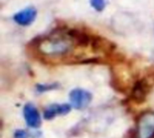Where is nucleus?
<instances>
[{"label": "nucleus", "instance_id": "f257e3e1", "mask_svg": "<svg viewBox=\"0 0 154 138\" xmlns=\"http://www.w3.org/2000/svg\"><path fill=\"white\" fill-rule=\"evenodd\" d=\"M76 42L69 30H57L37 42L36 49L45 57L67 56L75 47Z\"/></svg>", "mask_w": 154, "mask_h": 138}, {"label": "nucleus", "instance_id": "f03ea898", "mask_svg": "<svg viewBox=\"0 0 154 138\" xmlns=\"http://www.w3.org/2000/svg\"><path fill=\"white\" fill-rule=\"evenodd\" d=\"M135 138H154V112L148 111L140 116L137 121Z\"/></svg>", "mask_w": 154, "mask_h": 138}, {"label": "nucleus", "instance_id": "7ed1b4c3", "mask_svg": "<svg viewBox=\"0 0 154 138\" xmlns=\"http://www.w3.org/2000/svg\"><path fill=\"white\" fill-rule=\"evenodd\" d=\"M69 99L73 108H75L76 109H83L89 105L92 100V96L87 90L76 89L70 92Z\"/></svg>", "mask_w": 154, "mask_h": 138}, {"label": "nucleus", "instance_id": "20e7f679", "mask_svg": "<svg viewBox=\"0 0 154 138\" xmlns=\"http://www.w3.org/2000/svg\"><path fill=\"white\" fill-rule=\"evenodd\" d=\"M37 15V10L33 6L26 7L14 15V21L21 26H28L33 23Z\"/></svg>", "mask_w": 154, "mask_h": 138}, {"label": "nucleus", "instance_id": "39448f33", "mask_svg": "<svg viewBox=\"0 0 154 138\" xmlns=\"http://www.w3.org/2000/svg\"><path fill=\"white\" fill-rule=\"evenodd\" d=\"M23 117L28 127L37 128L41 126V116L37 108L31 103H28L23 108Z\"/></svg>", "mask_w": 154, "mask_h": 138}, {"label": "nucleus", "instance_id": "423d86ee", "mask_svg": "<svg viewBox=\"0 0 154 138\" xmlns=\"http://www.w3.org/2000/svg\"><path fill=\"white\" fill-rule=\"evenodd\" d=\"M150 84L146 80H141L136 81L132 90V99L137 103L143 102L150 92Z\"/></svg>", "mask_w": 154, "mask_h": 138}, {"label": "nucleus", "instance_id": "0eeeda50", "mask_svg": "<svg viewBox=\"0 0 154 138\" xmlns=\"http://www.w3.org/2000/svg\"><path fill=\"white\" fill-rule=\"evenodd\" d=\"M70 109L71 107L68 104H52L45 108L43 116L45 119H52L57 116L68 114Z\"/></svg>", "mask_w": 154, "mask_h": 138}, {"label": "nucleus", "instance_id": "6e6552de", "mask_svg": "<svg viewBox=\"0 0 154 138\" xmlns=\"http://www.w3.org/2000/svg\"><path fill=\"white\" fill-rule=\"evenodd\" d=\"M91 6L97 12H102L106 7V0H89Z\"/></svg>", "mask_w": 154, "mask_h": 138}, {"label": "nucleus", "instance_id": "1a4fd4ad", "mask_svg": "<svg viewBox=\"0 0 154 138\" xmlns=\"http://www.w3.org/2000/svg\"><path fill=\"white\" fill-rule=\"evenodd\" d=\"M57 86L56 85H53V84H44V85H38L37 86V90L40 91V92H44L46 90H49V89H55Z\"/></svg>", "mask_w": 154, "mask_h": 138}, {"label": "nucleus", "instance_id": "9d476101", "mask_svg": "<svg viewBox=\"0 0 154 138\" xmlns=\"http://www.w3.org/2000/svg\"><path fill=\"white\" fill-rule=\"evenodd\" d=\"M14 138H28V134L24 130H17L14 133Z\"/></svg>", "mask_w": 154, "mask_h": 138}]
</instances>
